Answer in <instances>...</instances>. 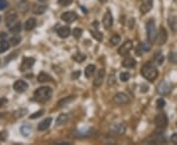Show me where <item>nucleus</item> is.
I'll list each match as a JSON object with an SVG mask.
<instances>
[{
    "label": "nucleus",
    "instance_id": "48",
    "mask_svg": "<svg viewBox=\"0 0 177 145\" xmlns=\"http://www.w3.org/2000/svg\"><path fill=\"white\" fill-rule=\"evenodd\" d=\"M171 142H173L174 144H177V133H174L172 136H171Z\"/></svg>",
    "mask_w": 177,
    "mask_h": 145
},
{
    "label": "nucleus",
    "instance_id": "54",
    "mask_svg": "<svg viewBox=\"0 0 177 145\" xmlns=\"http://www.w3.org/2000/svg\"><path fill=\"white\" fill-rule=\"evenodd\" d=\"M176 126H177V122H176Z\"/></svg>",
    "mask_w": 177,
    "mask_h": 145
},
{
    "label": "nucleus",
    "instance_id": "5",
    "mask_svg": "<svg viewBox=\"0 0 177 145\" xmlns=\"http://www.w3.org/2000/svg\"><path fill=\"white\" fill-rule=\"evenodd\" d=\"M154 123L158 128H165L168 125V119L164 113H159V114L154 118Z\"/></svg>",
    "mask_w": 177,
    "mask_h": 145
},
{
    "label": "nucleus",
    "instance_id": "12",
    "mask_svg": "<svg viewBox=\"0 0 177 145\" xmlns=\"http://www.w3.org/2000/svg\"><path fill=\"white\" fill-rule=\"evenodd\" d=\"M28 87H29L28 83L24 82V80H17V82H16L13 85L14 90L17 91V92H19V93L25 92V91L28 89Z\"/></svg>",
    "mask_w": 177,
    "mask_h": 145
},
{
    "label": "nucleus",
    "instance_id": "52",
    "mask_svg": "<svg viewBox=\"0 0 177 145\" xmlns=\"http://www.w3.org/2000/svg\"><path fill=\"white\" fill-rule=\"evenodd\" d=\"M99 1L100 3H105V2L107 1V0H99Z\"/></svg>",
    "mask_w": 177,
    "mask_h": 145
},
{
    "label": "nucleus",
    "instance_id": "9",
    "mask_svg": "<svg viewBox=\"0 0 177 145\" xmlns=\"http://www.w3.org/2000/svg\"><path fill=\"white\" fill-rule=\"evenodd\" d=\"M18 19V15L15 11L11 10V11H9L7 14H6V19H5V23L6 25L9 26V28H11L13 25L16 24V21Z\"/></svg>",
    "mask_w": 177,
    "mask_h": 145
},
{
    "label": "nucleus",
    "instance_id": "33",
    "mask_svg": "<svg viewBox=\"0 0 177 145\" xmlns=\"http://www.w3.org/2000/svg\"><path fill=\"white\" fill-rule=\"evenodd\" d=\"M120 41H121V36H120L119 34L112 35V37L110 38V43H111L112 45H117Z\"/></svg>",
    "mask_w": 177,
    "mask_h": 145
},
{
    "label": "nucleus",
    "instance_id": "44",
    "mask_svg": "<svg viewBox=\"0 0 177 145\" xmlns=\"http://www.w3.org/2000/svg\"><path fill=\"white\" fill-rule=\"evenodd\" d=\"M8 6L7 0H0V10H4Z\"/></svg>",
    "mask_w": 177,
    "mask_h": 145
},
{
    "label": "nucleus",
    "instance_id": "18",
    "mask_svg": "<svg viewBox=\"0 0 177 145\" xmlns=\"http://www.w3.org/2000/svg\"><path fill=\"white\" fill-rule=\"evenodd\" d=\"M51 122H52V119H51V118H47V119H45V120H44L42 122H40V125H39V127H37V128H39V131H44L47 130V128L50 127Z\"/></svg>",
    "mask_w": 177,
    "mask_h": 145
},
{
    "label": "nucleus",
    "instance_id": "24",
    "mask_svg": "<svg viewBox=\"0 0 177 145\" xmlns=\"http://www.w3.org/2000/svg\"><path fill=\"white\" fill-rule=\"evenodd\" d=\"M75 100V96H68V97H64L62 98L60 101L58 102V106L60 107H65L66 105H68L69 103H71L72 101Z\"/></svg>",
    "mask_w": 177,
    "mask_h": 145
},
{
    "label": "nucleus",
    "instance_id": "14",
    "mask_svg": "<svg viewBox=\"0 0 177 145\" xmlns=\"http://www.w3.org/2000/svg\"><path fill=\"white\" fill-rule=\"evenodd\" d=\"M77 18H78V16L75 12H65V13H63L61 16V19L64 21V22L69 23V24L73 23L74 21H76Z\"/></svg>",
    "mask_w": 177,
    "mask_h": 145
},
{
    "label": "nucleus",
    "instance_id": "1",
    "mask_svg": "<svg viewBox=\"0 0 177 145\" xmlns=\"http://www.w3.org/2000/svg\"><path fill=\"white\" fill-rule=\"evenodd\" d=\"M141 73L143 77L146 79H148L149 82H154L158 76V71L151 62L144 64V66L142 67L141 70Z\"/></svg>",
    "mask_w": 177,
    "mask_h": 145
},
{
    "label": "nucleus",
    "instance_id": "37",
    "mask_svg": "<svg viewBox=\"0 0 177 145\" xmlns=\"http://www.w3.org/2000/svg\"><path fill=\"white\" fill-rule=\"evenodd\" d=\"M73 0H58V4L61 5L63 7H67L69 5H71Z\"/></svg>",
    "mask_w": 177,
    "mask_h": 145
},
{
    "label": "nucleus",
    "instance_id": "22",
    "mask_svg": "<svg viewBox=\"0 0 177 145\" xmlns=\"http://www.w3.org/2000/svg\"><path fill=\"white\" fill-rule=\"evenodd\" d=\"M149 141L152 142V143L160 144V143H165V142H166V139H165L164 136H162V134L157 133V134H155V136H153L152 139H150Z\"/></svg>",
    "mask_w": 177,
    "mask_h": 145
},
{
    "label": "nucleus",
    "instance_id": "43",
    "mask_svg": "<svg viewBox=\"0 0 177 145\" xmlns=\"http://www.w3.org/2000/svg\"><path fill=\"white\" fill-rule=\"evenodd\" d=\"M169 61L171 63H177V54L176 53H170L169 54Z\"/></svg>",
    "mask_w": 177,
    "mask_h": 145
},
{
    "label": "nucleus",
    "instance_id": "11",
    "mask_svg": "<svg viewBox=\"0 0 177 145\" xmlns=\"http://www.w3.org/2000/svg\"><path fill=\"white\" fill-rule=\"evenodd\" d=\"M104 76H105V70L104 69H100L99 70V72L95 74V79H94V85L96 87H99L101 85L103 82V79H104Z\"/></svg>",
    "mask_w": 177,
    "mask_h": 145
},
{
    "label": "nucleus",
    "instance_id": "45",
    "mask_svg": "<svg viewBox=\"0 0 177 145\" xmlns=\"http://www.w3.org/2000/svg\"><path fill=\"white\" fill-rule=\"evenodd\" d=\"M115 82H116V79H115L114 76H113V75H111V76L108 78V82H107V84H108V85H112V84L115 83Z\"/></svg>",
    "mask_w": 177,
    "mask_h": 145
},
{
    "label": "nucleus",
    "instance_id": "25",
    "mask_svg": "<svg viewBox=\"0 0 177 145\" xmlns=\"http://www.w3.org/2000/svg\"><path fill=\"white\" fill-rule=\"evenodd\" d=\"M36 26V20L35 18H30L26 22L25 29H26V30H32L33 29H35Z\"/></svg>",
    "mask_w": 177,
    "mask_h": 145
},
{
    "label": "nucleus",
    "instance_id": "50",
    "mask_svg": "<svg viewBox=\"0 0 177 145\" xmlns=\"http://www.w3.org/2000/svg\"><path fill=\"white\" fill-rule=\"evenodd\" d=\"M68 142H61V143H56L55 145H68Z\"/></svg>",
    "mask_w": 177,
    "mask_h": 145
},
{
    "label": "nucleus",
    "instance_id": "47",
    "mask_svg": "<svg viewBox=\"0 0 177 145\" xmlns=\"http://www.w3.org/2000/svg\"><path fill=\"white\" fill-rule=\"evenodd\" d=\"M80 76H81V72H80V71H76V72H74V73L72 74V79H78Z\"/></svg>",
    "mask_w": 177,
    "mask_h": 145
},
{
    "label": "nucleus",
    "instance_id": "42",
    "mask_svg": "<svg viewBox=\"0 0 177 145\" xmlns=\"http://www.w3.org/2000/svg\"><path fill=\"white\" fill-rule=\"evenodd\" d=\"M27 113V110L26 109H23V110H19L15 113V118H20V117H23L26 115Z\"/></svg>",
    "mask_w": 177,
    "mask_h": 145
},
{
    "label": "nucleus",
    "instance_id": "34",
    "mask_svg": "<svg viewBox=\"0 0 177 145\" xmlns=\"http://www.w3.org/2000/svg\"><path fill=\"white\" fill-rule=\"evenodd\" d=\"M73 59L75 61H77L78 63H82L86 60V56L84 54H82V53H77V54H75L73 56Z\"/></svg>",
    "mask_w": 177,
    "mask_h": 145
},
{
    "label": "nucleus",
    "instance_id": "13",
    "mask_svg": "<svg viewBox=\"0 0 177 145\" xmlns=\"http://www.w3.org/2000/svg\"><path fill=\"white\" fill-rule=\"evenodd\" d=\"M103 24L105 29H109L112 26V24H113V17H112V14H111V12L109 11V10H107L106 13L103 16Z\"/></svg>",
    "mask_w": 177,
    "mask_h": 145
},
{
    "label": "nucleus",
    "instance_id": "15",
    "mask_svg": "<svg viewBox=\"0 0 177 145\" xmlns=\"http://www.w3.org/2000/svg\"><path fill=\"white\" fill-rule=\"evenodd\" d=\"M153 8V0H143L140 6V11L142 14H147Z\"/></svg>",
    "mask_w": 177,
    "mask_h": 145
},
{
    "label": "nucleus",
    "instance_id": "4",
    "mask_svg": "<svg viewBox=\"0 0 177 145\" xmlns=\"http://www.w3.org/2000/svg\"><path fill=\"white\" fill-rule=\"evenodd\" d=\"M109 131L111 133L115 134V135H122L126 131V123H115L111 125L109 127Z\"/></svg>",
    "mask_w": 177,
    "mask_h": 145
},
{
    "label": "nucleus",
    "instance_id": "35",
    "mask_svg": "<svg viewBox=\"0 0 177 145\" xmlns=\"http://www.w3.org/2000/svg\"><path fill=\"white\" fill-rule=\"evenodd\" d=\"M10 42H11L12 45H18L21 42V36L17 35V34H14V36L11 37V39H10Z\"/></svg>",
    "mask_w": 177,
    "mask_h": 145
},
{
    "label": "nucleus",
    "instance_id": "28",
    "mask_svg": "<svg viewBox=\"0 0 177 145\" xmlns=\"http://www.w3.org/2000/svg\"><path fill=\"white\" fill-rule=\"evenodd\" d=\"M10 29V31H11L12 34H19L21 30H22V24H21L20 22H17L15 25H13L11 28H9Z\"/></svg>",
    "mask_w": 177,
    "mask_h": 145
},
{
    "label": "nucleus",
    "instance_id": "3",
    "mask_svg": "<svg viewBox=\"0 0 177 145\" xmlns=\"http://www.w3.org/2000/svg\"><path fill=\"white\" fill-rule=\"evenodd\" d=\"M146 30H147L148 40H149V42L153 43V42L155 40V36H157V34H155V25H154V20H150L147 23Z\"/></svg>",
    "mask_w": 177,
    "mask_h": 145
},
{
    "label": "nucleus",
    "instance_id": "17",
    "mask_svg": "<svg viewBox=\"0 0 177 145\" xmlns=\"http://www.w3.org/2000/svg\"><path fill=\"white\" fill-rule=\"evenodd\" d=\"M57 34L60 36L61 38H66V37H68L69 34H70V29H69V26H62L57 30Z\"/></svg>",
    "mask_w": 177,
    "mask_h": 145
},
{
    "label": "nucleus",
    "instance_id": "6",
    "mask_svg": "<svg viewBox=\"0 0 177 145\" xmlns=\"http://www.w3.org/2000/svg\"><path fill=\"white\" fill-rule=\"evenodd\" d=\"M157 89L160 95H168L171 92V90H172V87H171V84L168 82L163 80V82L159 83Z\"/></svg>",
    "mask_w": 177,
    "mask_h": 145
},
{
    "label": "nucleus",
    "instance_id": "23",
    "mask_svg": "<svg viewBox=\"0 0 177 145\" xmlns=\"http://www.w3.org/2000/svg\"><path fill=\"white\" fill-rule=\"evenodd\" d=\"M168 25L169 28L172 31L177 30V17L176 16H170L168 19Z\"/></svg>",
    "mask_w": 177,
    "mask_h": 145
},
{
    "label": "nucleus",
    "instance_id": "32",
    "mask_svg": "<svg viewBox=\"0 0 177 145\" xmlns=\"http://www.w3.org/2000/svg\"><path fill=\"white\" fill-rule=\"evenodd\" d=\"M91 34H92V36L94 37V38L96 39L98 41H101L103 39V34L99 33V31H98V30H91Z\"/></svg>",
    "mask_w": 177,
    "mask_h": 145
},
{
    "label": "nucleus",
    "instance_id": "36",
    "mask_svg": "<svg viewBox=\"0 0 177 145\" xmlns=\"http://www.w3.org/2000/svg\"><path fill=\"white\" fill-rule=\"evenodd\" d=\"M119 78H120V80H121V82H123V83L128 82V80H129V79H130V74L127 73V72L121 73L120 76H119Z\"/></svg>",
    "mask_w": 177,
    "mask_h": 145
},
{
    "label": "nucleus",
    "instance_id": "41",
    "mask_svg": "<svg viewBox=\"0 0 177 145\" xmlns=\"http://www.w3.org/2000/svg\"><path fill=\"white\" fill-rule=\"evenodd\" d=\"M44 110H40V111H37V112H36V113H34L33 115H31L30 116V118L31 119H36V118H40V116H42V114H44Z\"/></svg>",
    "mask_w": 177,
    "mask_h": 145
},
{
    "label": "nucleus",
    "instance_id": "38",
    "mask_svg": "<svg viewBox=\"0 0 177 145\" xmlns=\"http://www.w3.org/2000/svg\"><path fill=\"white\" fill-rule=\"evenodd\" d=\"M82 34H83V30L81 29L77 28V29H75L73 30V35H74L75 38H80V37L82 36Z\"/></svg>",
    "mask_w": 177,
    "mask_h": 145
},
{
    "label": "nucleus",
    "instance_id": "49",
    "mask_svg": "<svg viewBox=\"0 0 177 145\" xmlns=\"http://www.w3.org/2000/svg\"><path fill=\"white\" fill-rule=\"evenodd\" d=\"M7 103V99L6 98H0V107H2Z\"/></svg>",
    "mask_w": 177,
    "mask_h": 145
},
{
    "label": "nucleus",
    "instance_id": "26",
    "mask_svg": "<svg viewBox=\"0 0 177 145\" xmlns=\"http://www.w3.org/2000/svg\"><path fill=\"white\" fill-rule=\"evenodd\" d=\"M46 7L44 6V5H35L33 7V12L36 15H41L45 12Z\"/></svg>",
    "mask_w": 177,
    "mask_h": 145
},
{
    "label": "nucleus",
    "instance_id": "7",
    "mask_svg": "<svg viewBox=\"0 0 177 145\" xmlns=\"http://www.w3.org/2000/svg\"><path fill=\"white\" fill-rule=\"evenodd\" d=\"M166 40H167V31L164 28H160L158 30V34L155 36V43L158 45H163Z\"/></svg>",
    "mask_w": 177,
    "mask_h": 145
},
{
    "label": "nucleus",
    "instance_id": "29",
    "mask_svg": "<svg viewBox=\"0 0 177 145\" xmlns=\"http://www.w3.org/2000/svg\"><path fill=\"white\" fill-rule=\"evenodd\" d=\"M154 61L155 63L158 64V65H162L164 61V57L163 55L162 54V52L160 51H158L157 53H154Z\"/></svg>",
    "mask_w": 177,
    "mask_h": 145
},
{
    "label": "nucleus",
    "instance_id": "21",
    "mask_svg": "<svg viewBox=\"0 0 177 145\" xmlns=\"http://www.w3.org/2000/svg\"><path fill=\"white\" fill-rule=\"evenodd\" d=\"M37 80H39V83H49L52 82V78L47 73L41 72L37 76Z\"/></svg>",
    "mask_w": 177,
    "mask_h": 145
},
{
    "label": "nucleus",
    "instance_id": "27",
    "mask_svg": "<svg viewBox=\"0 0 177 145\" xmlns=\"http://www.w3.org/2000/svg\"><path fill=\"white\" fill-rule=\"evenodd\" d=\"M95 65H89L87 68L85 69V76L87 78H91L95 74Z\"/></svg>",
    "mask_w": 177,
    "mask_h": 145
},
{
    "label": "nucleus",
    "instance_id": "51",
    "mask_svg": "<svg viewBox=\"0 0 177 145\" xmlns=\"http://www.w3.org/2000/svg\"><path fill=\"white\" fill-rule=\"evenodd\" d=\"M0 36H1V37H6V36H7V34H5L4 33H2V34H1V35H0Z\"/></svg>",
    "mask_w": 177,
    "mask_h": 145
},
{
    "label": "nucleus",
    "instance_id": "53",
    "mask_svg": "<svg viewBox=\"0 0 177 145\" xmlns=\"http://www.w3.org/2000/svg\"><path fill=\"white\" fill-rule=\"evenodd\" d=\"M21 1H25V0H21Z\"/></svg>",
    "mask_w": 177,
    "mask_h": 145
},
{
    "label": "nucleus",
    "instance_id": "16",
    "mask_svg": "<svg viewBox=\"0 0 177 145\" xmlns=\"http://www.w3.org/2000/svg\"><path fill=\"white\" fill-rule=\"evenodd\" d=\"M34 64H35V59L34 58L26 57V58H24L22 64H21V70H22V71H27V70H30L32 67L34 66Z\"/></svg>",
    "mask_w": 177,
    "mask_h": 145
},
{
    "label": "nucleus",
    "instance_id": "39",
    "mask_svg": "<svg viewBox=\"0 0 177 145\" xmlns=\"http://www.w3.org/2000/svg\"><path fill=\"white\" fill-rule=\"evenodd\" d=\"M164 106H165V101L162 99V98H159L157 100V107H158V109H163L164 108Z\"/></svg>",
    "mask_w": 177,
    "mask_h": 145
},
{
    "label": "nucleus",
    "instance_id": "31",
    "mask_svg": "<svg viewBox=\"0 0 177 145\" xmlns=\"http://www.w3.org/2000/svg\"><path fill=\"white\" fill-rule=\"evenodd\" d=\"M10 47V43L6 40H1L0 41V53H3L6 50L9 49Z\"/></svg>",
    "mask_w": 177,
    "mask_h": 145
},
{
    "label": "nucleus",
    "instance_id": "30",
    "mask_svg": "<svg viewBox=\"0 0 177 145\" xmlns=\"http://www.w3.org/2000/svg\"><path fill=\"white\" fill-rule=\"evenodd\" d=\"M31 131H32L31 127H29V126H23V127H20V132L22 133L24 136H26V137L30 135Z\"/></svg>",
    "mask_w": 177,
    "mask_h": 145
},
{
    "label": "nucleus",
    "instance_id": "8",
    "mask_svg": "<svg viewBox=\"0 0 177 145\" xmlns=\"http://www.w3.org/2000/svg\"><path fill=\"white\" fill-rule=\"evenodd\" d=\"M113 101L118 105H125V104H128L130 102V98L128 97L125 93L119 92V93H117V94L114 95Z\"/></svg>",
    "mask_w": 177,
    "mask_h": 145
},
{
    "label": "nucleus",
    "instance_id": "20",
    "mask_svg": "<svg viewBox=\"0 0 177 145\" xmlns=\"http://www.w3.org/2000/svg\"><path fill=\"white\" fill-rule=\"evenodd\" d=\"M70 120V116L68 114H61L59 115L56 120V126H63Z\"/></svg>",
    "mask_w": 177,
    "mask_h": 145
},
{
    "label": "nucleus",
    "instance_id": "46",
    "mask_svg": "<svg viewBox=\"0 0 177 145\" xmlns=\"http://www.w3.org/2000/svg\"><path fill=\"white\" fill-rule=\"evenodd\" d=\"M7 138V132L6 131H0V141H4Z\"/></svg>",
    "mask_w": 177,
    "mask_h": 145
},
{
    "label": "nucleus",
    "instance_id": "10",
    "mask_svg": "<svg viewBox=\"0 0 177 145\" xmlns=\"http://www.w3.org/2000/svg\"><path fill=\"white\" fill-rule=\"evenodd\" d=\"M132 48H133V42L131 40H128L118 49V53H119L121 56H126L130 53Z\"/></svg>",
    "mask_w": 177,
    "mask_h": 145
},
{
    "label": "nucleus",
    "instance_id": "19",
    "mask_svg": "<svg viewBox=\"0 0 177 145\" xmlns=\"http://www.w3.org/2000/svg\"><path fill=\"white\" fill-rule=\"evenodd\" d=\"M136 64H137L136 60H135V59H134V58H132V57H127V58L124 59V61L122 62L123 67L129 68V69L134 68V67L136 66Z\"/></svg>",
    "mask_w": 177,
    "mask_h": 145
},
{
    "label": "nucleus",
    "instance_id": "40",
    "mask_svg": "<svg viewBox=\"0 0 177 145\" xmlns=\"http://www.w3.org/2000/svg\"><path fill=\"white\" fill-rule=\"evenodd\" d=\"M139 45H140L143 52H149L150 50H151V45L148 44V43H145V42H144V43H141Z\"/></svg>",
    "mask_w": 177,
    "mask_h": 145
},
{
    "label": "nucleus",
    "instance_id": "2",
    "mask_svg": "<svg viewBox=\"0 0 177 145\" xmlns=\"http://www.w3.org/2000/svg\"><path fill=\"white\" fill-rule=\"evenodd\" d=\"M51 94H52V89L49 87H41L35 91L34 97L39 102H45L50 98Z\"/></svg>",
    "mask_w": 177,
    "mask_h": 145
}]
</instances>
